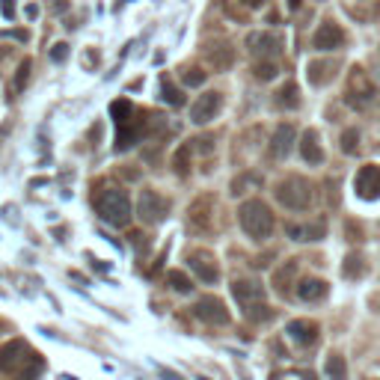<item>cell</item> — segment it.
<instances>
[{"instance_id":"cell-26","label":"cell","mask_w":380,"mask_h":380,"mask_svg":"<svg viewBox=\"0 0 380 380\" xmlns=\"http://www.w3.org/2000/svg\"><path fill=\"white\" fill-rule=\"evenodd\" d=\"M167 283H169V288H173V292H178V294H190V288H193V283H190V276H187L184 271H169V274H167Z\"/></svg>"},{"instance_id":"cell-37","label":"cell","mask_w":380,"mask_h":380,"mask_svg":"<svg viewBox=\"0 0 380 380\" xmlns=\"http://www.w3.org/2000/svg\"><path fill=\"white\" fill-rule=\"evenodd\" d=\"M68 9V0H54V12H66Z\"/></svg>"},{"instance_id":"cell-22","label":"cell","mask_w":380,"mask_h":380,"mask_svg":"<svg viewBox=\"0 0 380 380\" xmlns=\"http://www.w3.org/2000/svg\"><path fill=\"white\" fill-rule=\"evenodd\" d=\"M276 104H279V107H285V110H294V107L300 104V89H297L294 81H288V84L276 93Z\"/></svg>"},{"instance_id":"cell-5","label":"cell","mask_w":380,"mask_h":380,"mask_svg":"<svg viewBox=\"0 0 380 380\" xmlns=\"http://www.w3.org/2000/svg\"><path fill=\"white\" fill-rule=\"evenodd\" d=\"M193 315L199 318V321H205V324H214V327H223V324H229V309H226V303L220 297H202V300H196V306H193Z\"/></svg>"},{"instance_id":"cell-8","label":"cell","mask_w":380,"mask_h":380,"mask_svg":"<svg viewBox=\"0 0 380 380\" xmlns=\"http://www.w3.org/2000/svg\"><path fill=\"white\" fill-rule=\"evenodd\" d=\"M348 102L354 107H365L374 102V86L372 81L363 75V68H354L351 72V86H348Z\"/></svg>"},{"instance_id":"cell-35","label":"cell","mask_w":380,"mask_h":380,"mask_svg":"<svg viewBox=\"0 0 380 380\" xmlns=\"http://www.w3.org/2000/svg\"><path fill=\"white\" fill-rule=\"evenodd\" d=\"M0 39H15V42H30V33L27 30H3V33H0Z\"/></svg>"},{"instance_id":"cell-19","label":"cell","mask_w":380,"mask_h":380,"mask_svg":"<svg viewBox=\"0 0 380 380\" xmlns=\"http://www.w3.org/2000/svg\"><path fill=\"white\" fill-rule=\"evenodd\" d=\"M297 276V258H292V262H285L279 271L274 274V285L279 294H288V288H292V279Z\"/></svg>"},{"instance_id":"cell-2","label":"cell","mask_w":380,"mask_h":380,"mask_svg":"<svg viewBox=\"0 0 380 380\" xmlns=\"http://www.w3.org/2000/svg\"><path fill=\"white\" fill-rule=\"evenodd\" d=\"M95 211L107 226H119V229L131 223V214H134L131 199H128V193L122 187H104L95 199Z\"/></svg>"},{"instance_id":"cell-31","label":"cell","mask_w":380,"mask_h":380,"mask_svg":"<svg viewBox=\"0 0 380 380\" xmlns=\"http://www.w3.org/2000/svg\"><path fill=\"white\" fill-rule=\"evenodd\" d=\"M342 152L345 155H357L359 152V131H357V128H348V131L342 134Z\"/></svg>"},{"instance_id":"cell-16","label":"cell","mask_w":380,"mask_h":380,"mask_svg":"<svg viewBox=\"0 0 380 380\" xmlns=\"http://www.w3.org/2000/svg\"><path fill=\"white\" fill-rule=\"evenodd\" d=\"M300 155H303V161L312 164V167L324 161V149H321V143H318L315 128H306L303 137H300Z\"/></svg>"},{"instance_id":"cell-32","label":"cell","mask_w":380,"mask_h":380,"mask_svg":"<svg viewBox=\"0 0 380 380\" xmlns=\"http://www.w3.org/2000/svg\"><path fill=\"white\" fill-rule=\"evenodd\" d=\"M253 72H256L258 81H274L279 75V68H276V63H271V59H262V63H256Z\"/></svg>"},{"instance_id":"cell-21","label":"cell","mask_w":380,"mask_h":380,"mask_svg":"<svg viewBox=\"0 0 380 380\" xmlns=\"http://www.w3.org/2000/svg\"><path fill=\"white\" fill-rule=\"evenodd\" d=\"M110 116L116 119L119 128H122V125H131V119H134V104L128 102V98H116V102L110 104Z\"/></svg>"},{"instance_id":"cell-34","label":"cell","mask_w":380,"mask_h":380,"mask_svg":"<svg viewBox=\"0 0 380 380\" xmlns=\"http://www.w3.org/2000/svg\"><path fill=\"white\" fill-rule=\"evenodd\" d=\"M51 59H54V63H66V59H68V45L66 42H57L51 48Z\"/></svg>"},{"instance_id":"cell-28","label":"cell","mask_w":380,"mask_h":380,"mask_svg":"<svg viewBox=\"0 0 380 380\" xmlns=\"http://www.w3.org/2000/svg\"><path fill=\"white\" fill-rule=\"evenodd\" d=\"M173 167H175V175H190V146H182L178 152L173 155Z\"/></svg>"},{"instance_id":"cell-29","label":"cell","mask_w":380,"mask_h":380,"mask_svg":"<svg viewBox=\"0 0 380 380\" xmlns=\"http://www.w3.org/2000/svg\"><path fill=\"white\" fill-rule=\"evenodd\" d=\"M359 274H363V256H359V253H351V256L345 258V265H342V276L357 279Z\"/></svg>"},{"instance_id":"cell-39","label":"cell","mask_w":380,"mask_h":380,"mask_svg":"<svg viewBox=\"0 0 380 380\" xmlns=\"http://www.w3.org/2000/svg\"><path fill=\"white\" fill-rule=\"evenodd\" d=\"M36 15H39V6L30 3V6H27V18H36Z\"/></svg>"},{"instance_id":"cell-14","label":"cell","mask_w":380,"mask_h":380,"mask_svg":"<svg viewBox=\"0 0 380 380\" xmlns=\"http://www.w3.org/2000/svg\"><path fill=\"white\" fill-rule=\"evenodd\" d=\"M187 262H190V271L202 279L205 285H214L217 279H220V267L214 265V258L208 256V253H193V256L187 258Z\"/></svg>"},{"instance_id":"cell-23","label":"cell","mask_w":380,"mask_h":380,"mask_svg":"<svg viewBox=\"0 0 380 380\" xmlns=\"http://www.w3.org/2000/svg\"><path fill=\"white\" fill-rule=\"evenodd\" d=\"M140 140V128H134V125H122L116 131V152H128L134 143Z\"/></svg>"},{"instance_id":"cell-17","label":"cell","mask_w":380,"mask_h":380,"mask_svg":"<svg viewBox=\"0 0 380 380\" xmlns=\"http://www.w3.org/2000/svg\"><path fill=\"white\" fill-rule=\"evenodd\" d=\"M285 232H288V238H292V241H321L324 232H327V226H324V220H318V223H312V226L288 223Z\"/></svg>"},{"instance_id":"cell-36","label":"cell","mask_w":380,"mask_h":380,"mask_svg":"<svg viewBox=\"0 0 380 380\" xmlns=\"http://www.w3.org/2000/svg\"><path fill=\"white\" fill-rule=\"evenodd\" d=\"M0 12H3L6 21H12L15 18V0H0Z\"/></svg>"},{"instance_id":"cell-27","label":"cell","mask_w":380,"mask_h":380,"mask_svg":"<svg viewBox=\"0 0 380 380\" xmlns=\"http://www.w3.org/2000/svg\"><path fill=\"white\" fill-rule=\"evenodd\" d=\"M161 98H164V102H167L169 107H182V104H184V93H182L178 86H173L169 81L161 84Z\"/></svg>"},{"instance_id":"cell-25","label":"cell","mask_w":380,"mask_h":380,"mask_svg":"<svg viewBox=\"0 0 380 380\" xmlns=\"http://www.w3.org/2000/svg\"><path fill=\"white\" fill-rule=\"evenodd\" d=\"M244 315L249 318V321H256V324H262V321H271V318H274V309H271V306H267V303H265V300H262V303H253V306H244Z\"/></svg>"},{"instance_id":"cell-7","label":"cell","mask_w":380,"mask_h":380,"mask_svg":"<svg viewBox=\"0 0 380 380\" xmlns=\"http://www.w3.org/2000/svg\"><path fill=\"white\" fill-rule=\"evenodd\" d=\"M354 187H357V193H359V199H368V202H374V199H380V167L377 164H368V167H363L357 173V182H354Z\"/></svg>"},{"instance_id":"cell-40","label":"cell","mask_w":380,"mask_h":380,"mask_svg":"<svg viewBox=\"0 0 380 380\" xmlns=\"http://www.w3.org/2000/svg\"><path fill=\"white\" fill-rule=\"evenodd\" d=\"M306 380H315V374H306Z\"/></svg>"},{"instance_id":"cell-33","label":"cell","mask_w":380,"mask_h":380,"mask_svg":"<svg viewBox=\"0 0 380 380\" xmlns=\"http://www.w3.org/2000/svg\"><path fill=\"white\" fill-rule=\"evenodd\" d=\"M30 68H33V59L24 57L21 63H18V75H15V89H18V93H21V89L27 86V81H30Z\"/></svg>"},{"instance_id":"cell-24","label":"cell","mask_w":380,"mask_h":380,"mask_svg":"<svg viewBox=\"0 0 380 380\" xmlns=\"http://www.w3.org/2000/svg\"><path fill=\"white\" fill-rule=\"evenodd\" d=\"M324 372H327L330 380H348V365H345V359L339 357V354H330V357H327Z\"/></svg>"},{"instance_id":"cell-38","label":"cell","mask_w":380,"mask_h":380,"mask_svg":"<svg viewBox=\"0 0 380 380\" xmlns=\"http://www.w3.org/2000/svg\"><path fill=\"white\" fill-rule=\"evenodd\" d=\"M241 3H244V6H249V9H258V6L265 3V0H241Z\"/></svg>"},{"instance_id":"cell-1","label":"cell","mask_w":380,"mask_h":380,"mask_svg":"<svg viewBox=\"0 0 380 380\" xmlns=\"http://www.w3.org/2000/svg\"><path fill=\"white\" fill-rule=\"evenodd\" d=\"M238 223H241V229L253 241H265V238L274 235L276 220H274V211L262 199H247V202H241V208H238Z\"/></svg>"},{"instance_id":"cell-13","label":"cell","mask_w":380,"mask_h":380,"mask_svg":"<svg viewBox=\"0 0 380 380\" xmlns=\"http://www.w3.org/2000/svg\"><path fill=\"white\" fill-rule=\"evenodd\" d=\"M27 354V345L21 342V339H15V342H9V345H3L0 348V368L3 372H12V368H21L27 359H33V357H24Z\"/></svg>"},{"instance_id":"cell-41","label":"cell","mask_w":380,"mask_h":380,"mask_svg":"<svg viewBox=\"0 0 380 380\" xmlns=\"http://www.w3.org/2000/svg\"><path fill=\"white\" fill-rule=\"evenodd\" d=\"M0 330H3V321H0Z\"/></svg>"},{"instance_id":"cell-12","label":"cell","mask_w":380,"mask_h":380,"mask_svg":"<svg viewBox=\"0 0 380 380\" xmlns=\"http://www.w3.org/2000/svg\"><path fill=\"white\" fill-rule=\"evenodd\" d=\"M247 48H249V54L258 57V59H271L279 51V36H274V33H249Z\"/></svg>"},{"instance_id":"cell-18","label":"cell","mask_w":380,"mask_h":380,"mask_svg":"<svg viewBox=\"0 0 380 380\" xmlns=\"http://www.w3.org/2000/svg\"><path fill=\"white\" fill-rule=\"evenodd\" d=\"M324 294H327V283H324V279L309 276V279H303V283L297 285V297L306 300V303H312V300H321Z\"/></svg>"},{"instance_id":"cell-4","label":"cell","mask_w":380,"mask_h":380,"mask_svg":"<svg viewBox=\"0 0 380 380\" xmlns=\"http://www.w3.org/2000/svg\"><path fill=\"white\" fill-rule=\"evenodd\" d=\"M169 211V205H167V199L158 193V190H140V202H137V217L143 220V223L149 226H155V223H161V220L167 217Z\"/></svg>"},{"instance_id":"cell-9","label":"cell","mask_w":380,"mask_h":380,"mask_svg":"<svg viewBox=\"0 0 380 380\" xmlns=\"http://www.w3.org/2000/svg\"><path fill=\"white\" fill-rule=\"evenodd\" d=\"M297 143V131H294V125L292 122H283V125H276V131L271 137V158H276V161H283V158H288V152L294 149Z\"/></svg>"},{"instance_id":"cell-3","label":"cell","mask_w":380,"mask_h":380,"mask_svg":"<svg viewBox=\"0 0 380 380\" xmlns=\"http://www.w3.org/2000/svg\"><path fill=\"white\" fill-rule=\"evenodd\" d=\"M276 199H279V205L288 208V211H306L309 202H312V187H309L306 178L288 175L276 184Z\"/></svg>"},{"instance_id":"cell-15","label":"cell","mask_w":380,"mask_h":380,"mask_svg":"<svg viewBox=\"0 0 380 380\" xmlns=\"http://www.w3.org/2000/svg\"><path fill=\"white\" fill-rule=\"evenodd\" d=\"M285 333H288V339H292V342H297L300 348H309V345L318 342V324L303 321V318H297V321L288 324Z\"/></svg>"},{"instance_id":"cell-20","label":"cell","mask_w":380,"mask_h":380,"mask_svg":"<svg viewBox=\"0 0 380 380\" xmlns=\"http://www.w3.org/2000/svg\"><path fill=\"white\" fill-rule=\"evenodd\" d=\"M208 63H211L217 72H226V68H232V63H235L232 48H229V45H217V48H211V51H208Z\"/></svg>"},{"instance_id":"cell-6","label":"cell","mask_w":380,"mask_h":380,"mask_svg":"<svg viewBox=\"0 0 380 380\" xmlns=\"http://www.w3.org/2000/svg\"><path fill=\"white\" fill-rule=\"evenodd\" d=\"M220 107H223V95H220V93H202L193 104H190V122H193V125H208L220 113Z\"/></svg>"},{"instance_id":"cell-11","label":"cell","mask_w":380,"mask_h":380,"mask_svg":"<svg viewBox=\"0 0 380 380\" xmlns=\"http://www.w3.org/2000/svg\"><path fill=\"white\" fill-rule=\"evenodd\" d=\"M232 294H235V300L241 306H253V303H262V300H265V285L256 283V279H235Z\"/></svg>"},{"instance_id":"cell-30","label":"cell","mask_w":380,"mask_h":380,"mask_svg":"<svg viewBox=\"0 0 380 380\" xmlns=\"http://www.w3.org/2000/svg\"><path fill=\"white\" fill-rule=\"evenodd\" d=\"M208 81V75L202 68H182V84L184 86H202Z\"/></svg>"},{"instance_id":"cell-10","label":"cell","mask_w":380,"mask_h":380,"mask_svg":"<svg viewBox=\"0 0 380 380\" xmlns=\"http://www.w3.org/2000/svg\"><path fill=\"white\" fill-rule=\"evenodd\" d=\"M342 42H345V33H342V27L333 21H324L312 36L315 51H336V48H342Z\"/></svg>"}]
</instances>
